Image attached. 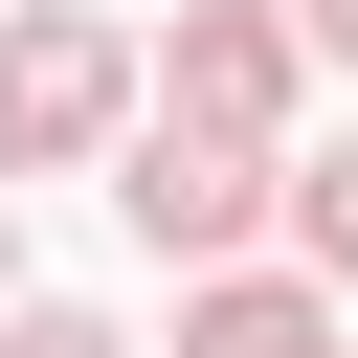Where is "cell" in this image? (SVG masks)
Returning <instances> with one entry per match:
<instances>
[{
	"label": "cell",
	"instance_id": "cell-1",
	"mask_svg": "<svg viewBox=\"0 0 358 358\" xmlns=\"http://www.w3.org/2000/svg\"><path fill=\"white\" fill-rule=\"evenodd\" d=\"M134 112H157V67L90 22V0H22L0 22V179H67V157H134Z\"/></svg>",
	"mask_w": 358,
	"mask_h": 358
},
{
	"label": "cell",
	"instance_id": "cell-7",
	"mask_svg": "<svg viewBox=\"0 0 358 358\" xmlns=\"http://www.w3.org/2000/svg\"><path fill=\"white\" fill-rule=\"evenodd\" d=\"M291 45H313V67H358V0H291Z\"/></svg>",
	"mask_w": 358,
	"mask_h": 358
},
{
	"label": "cell",
	"instance_id": "cell-4",
	"mask_svg": "<svg viewBox=\"0 0 358 358\" xmlns=\"http://www.w3.org/2000/svg\"><path fill=\"white\" fill-rule=\"evenodd\" d=\"M179 358H358V336H336V291H291V268H224V291H179Z\"/></svg>",
	"mask_w": 358,
	"mask_h": 358
},
{
	"label": "cell",
	"instance_id": "cell-2",
	"mask_svg": "<svg viewBox=\"0 0 358 358\" xmlns=\"http://www.w3.org/2000/svg\"><path fill=\"white\" fill-rule=\"evenodd\" d=\"M112 201H134V246H157V268H201V291H224V268H246V224L291 201V157H246V134H179V112H134Z\"/></svg>",
	"mask_w": 358,
	"mask_h": 358
},
{
	"label": "cell",
	"instance_id": "cell-5",
	"mask_svg": "<svg viewBox=\"0 0 358 358\" xmlns=\"http://www.w3.org/2000/svg\"><path fill=\"white\" fill-rule=\"evenodd\" d=\"M291 246H313V291H358V157H291Z\"/></svg>",
	"mask_w": 358,
	"mask_h": 358
},
{
	"label": "cell",
	"instance_id": "cell-8",
	"mask_svg": "<svg viewBox=\"0 0 358 358\" xmlns=\"http://www.w3.org/2000/svg\"><path fill=\"white\" fill-rule=\"evenodd\" d=\"M0 313H22V224H0Z\"/></svg>",
	"mask_w": 358,
	"mask_h": 358
},
{
	"label": "cell",
	"instance_id": "cell-3",
	"mask_svg": "<svg viewBox=\"0 0 358 358\" xmlns=\"http://www.w3.org/2000/svg\"><path fill=\"white\" fill-rule=\"evenodd\" d=\"M134 67H157V112H179V134H246V157H268V134H291V90H313L291 0H179Z\"/></svg>",
	"mask_w": 358,
	"mask_h": 358
},
{
	"label": "cell",
	"instance_id": "cell-6",
	"mask_svg": "<svg viewBox=\"0 0 358 358\" xmlns=\"http://www.w3.org/2000/svg\"><path fill=\"white\" fill-rule=\"evenodd\" d=\"M0 358H134L112 313H0Z\"/></svg>",
	"mask_w": 358,
	"mask_h": 358
}]
</instances>
